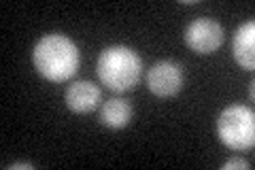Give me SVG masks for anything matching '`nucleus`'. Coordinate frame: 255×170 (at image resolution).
<instances>
[{"mask_svg": "<svg viewBox=\"0 0 255 170\" xmlns=\"http://www.w3.org/2000/svg\"><path fill=\"white\" fill-rule=\"evenodd\" d=\"M9 168H11V170H15V168H34V166L28 164V162H17V164H11Z\"/></svg>", "mask_w": 255, "mask_h": 170, "instance_id": "10", "label": "nucleus"}, {"mask_svg": "<svg viewBox=\"0 0 255 170\" xmlns=\"http://www.w3.org/2000/svg\"><path fill=\"white\" fill-rule=\"evenodd\" d=\"M232 55L245 70L255 68V21H245L232 36Z\"/></svg>", "mask_w": 255, "mask_h": 170, "instance_id": "7", "label": "nucleus"}, {"mask_svg": "<svg viewBox=\"0 0 255 170\" xmlns=\"http://www.w3.org/2000/svg\"><path fill=\"white\" fill-rule=\"evenodd\" d=\"M147 87L157 98H172L183 90V68L170 60L155 62L147 70Z\"/></svg>", "mask_w": 255, "mask_h": 170, "instance_id": "4", "label": "nucleus"}, {"mask_svg": "<svg viewBox=\"0 0 255 170\" xmlns=\"http://www.w3.org/2000/svg\"><path fill=\"white\" fill-rule=\"evenodd\" d=\"M217 136L232 151H247L255 145V115L243 104L226 107L217 117Z\"/></svg>", "mask_w": 255, "mask_h": 170, "instance_id": "3", "label": "nucleus"}, {"mask_svg": "<svg viewBox=\"0 0 255 170\" xmlns=\"http://www.w3.org/2000/svg\"><path fill=\"white\" fill-rule=\"evenodd\" d=\"M100 83L115 94L132 92L142 77V60L140 55L126 45L107 47L98 55L96 62Z\"/></svg>", "mask_w": 255, "mask_h": 170, "instance_id": "2", "label": "nucleus"}, {"mask_svg": "<svg viewBox=\"0 0 255 170\" xmlns=\"http://www.w3.org/2000/svg\"><path fill=\"white\" fill-rule=\"evenodd\" d=\"M32 64L43 79L51 83H64L77 75L81 51L68 36L53 32V34H45L34 45Z\"/></svg>", "mask_w": 255, "mask_h": 170, "instance_id": "1", "label": "nucleus"}, {"mask_svg": "<svg viewBox=\"0 0 255 170\" xmlns=\"http://www.w3.org/2000/svg\"><path fill=\"white\" fill-rule=\"evenodd\" d=\"M185 43L194 53H215L223 43V28L215 19L200 17L185 28Z\"/></svg>", "mask_w": 255, "mask_h": 170, "instance_id": "5", "label": "nucleus"}, {"mask_svg": "<svg viewBox=\"0 0 255 170\" xmlns=\"http://www.w3.org/2000/svg\"><path fill=\"white\" fill-rule=\"evenodd\" d=\"M236 168H243V170H249L251 164L247 160H230L223 164V170H236Z\"/></svg>", "mask_w": 255, "mask_h": 170, "instance_id": "9", "label": "nucleus"}, {"mask_svg": "<svg viewBox=\"0 0 255 170\" xmlns=\"http://www.w3.org/2000/svg\"><path fill=\"white\" fill-rule=\"evenodd\" d=\"M64 102L66 107L77 113V115H87L98 109L100 104V90L98 85H94L92 81H77L64 94Z\"/></svg>", "mask_w": 255, "mask_h": 170, "instance_id": "6", "label": "nucleus"}, {"mask_svg": "<svg viewBox=\"0 0 255 170\" xmlns=\"http://www.w3.org/2000/svg\"><path fill=\"white\" fill-rule=\"evenodd\" d=\"M98 119L102 126L111 128V130H122L132 121V107L130 102L124 98H111L105 102L98 111Z\"/></svg>", "mask_w": 255, "mask_h": 170, "instance_id": "8", "label": "nucleus"}]
</instances>
